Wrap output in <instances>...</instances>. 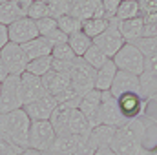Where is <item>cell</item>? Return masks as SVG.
<instances>
[{
  "mask_svg": "<svg viewBox=\"0 0 157 155\" xmlns=\"http://www.w3.org/2000/svg\"><path fill=\"white\" fill-rule=\"evenodd\" d=\"M148 122L146 117L130 119L124 126L117 128L110 150L117 155H144Z\"/></svg>",
  "mask_w": 157,
  "mask_h": 155,
  "instance_id": "6da1fadb",
  "label": "cell"
},
{
  "mask_svg": "<svg viewBox=\"0 0 157 155\" xmlns=\"http://www.w3.org/2000/svg\"><path fill=\"white\" fill-rule=\"evenodd\" d=\"M4 2H9V0H0V4H4Z\"/></svg>",
  "mask_w": 157,
  "mask_h": 155,
  "instance_id": "816d5d0a",
  "label": "cell"
},
{
  "mask_svg": "<svg viewBox=\"0 0 157 155\" xmlns=\"http://www.w3.org/2000/svg\"><path fill=\"white\" fill-rule=\"evenodd\" d=\"M117 66L113 64V60L110 59L102 68H99L97 71H95V89H99V91H110V88H112V82H113V78L117 75Z\"/></svg>",
  "mask_w": 157,
  "mask_h": 155,
  "instance_id": "44dd1931",
  "label": "cell"
},
{
  "mask_svg": "<svg viewBox=\"0 0 157 155\" xmlns=\"http://www.w3.org/2000/svg\"><path fill=\"white\" fill-rule=\"evenodd\" d=\"M48 6H49V11H51L53 18L70 15V2L68 0H48Z\"/></svg>",
  "mask_w": 157,
  "mask_h": 155,
  "instance_id": "d590c367",
  "label": "cell"
},
{
  "mask_svg": "<svg viewBox=\"0 0 157 155\" xmlns=\"http://www.w3.org/2000/svg\"><path fill=\"white\" fill-rule=\"evenodd\" d=\"M0 59L7 70L9 75H22L28 68V57L24 53V49L20 47V44H13V42H7L2 49H0Z\"/></svg>",
  "mask_w": 157,
  "mask_h": 155,
  "instance_id": "ba28073f",
  "label": "cell"
},
{
  "mask_svg": "<svg viewBox=\"0 0 157 155\" xmlns=\"http://www.w3.org/2000/svg\"><path fill=\"white\" fill-rule=\"evenodd\" d=\"M29 128L31 119L24 112V108L9 113H0V137L22 150L29 148Z\"/></svg>",
  "mask_w": 157,
  "mask_h": 155,
  "instance_id": "7a4b0ae2",
  "label": "cell"
},
{
  "mask_svg": "<svg viewBox=\"0 0 157 155\" xmlns=\"http://www.w3.org/2000/svg\"><path fill=\"white\" fill-rule=\"evenodd\" d=\"M15 2H17V4H18V6H20V7H22V9H24L26 13H28L29 6H31V4H33L35 0H15Z\"/></svg>",
  "mask_w": 157,
  "mask_h": 155,
  "instance_id": "ee69618b",
  "label": "cell"
},
{
  "mask_svg": "<svg viewBox=\"0 0 157 155\" xmlns=\"http://www.w3.org/2000/svg\"><path fill=\"white\" fill-rule=\"evenodd\" d=\"M71 112H73L71 108L62 106V104H59L55 108L53 115L49 117V122H51L57 135H71L70 133V115H71Z\"/></svg>",
  "mask_w": 157,
  "mask_h": 155,
  "instance_id": "ffe728a7",
  "label": "cell"
},
{
  "mask_svg": "<svg viewBox=\"0 0 157 155\" xmlns=\"http://www.w3.org/2000/svg\"><path fill=\"white\" fill-rule=\"evenodd\" d=\"M90 131H91V124L88 122V119L78 110H73L71 115H70V133L71 135H78L82 139H88Z\"/></svg>",
  "mask_w": 157,
  "mask_h": 155,
  "instance_id": "d4e9b609",
  "label": "cell"
},
{
  "mask_svg": "<svg viewBox=\"0 0 157 155\" xmlns=\"http://www.w3.org/2000/svg\"><path fill=\"white\" fill-rule=\"evenodd\" d=\"M110 93L115 99H119L124 93H141V78H139V75L126 73V71H117V75L112 82Z\"/></svg>",
  "mask_w": 157,
  "mask_h": 155,
  "instance_id": "5bb4252c",
  "label": "cell"
},
{
  "mask_svg": "<svg viewBox=\"0 0 157 155\" xmlns=\"http://www.w3.org/2000/svg\"><path fill=\"white\" fill-rule=\"evenodd\" d=\"M150 119H152V120H154V122H155V124H157V113H155V115H154V117H150Z\"/></svg>",
  "mask_w": 157,
  "mask_h": 155,
  "instance_id": "f907efd6",
  "label": "cell"
},
{
  "mask_svg": "<svg viewBox=\"0 0 157 155\" xmlns=\"http://www.w3.org/2000/svg\"><path fill=\"white\" fill-rule=\"evenodd\" d=\"M95 155H117V153H113L110 148H101V150L95 152Z\"/></svg>",
  "mask_w": 157,
  "mask_h": 155,
  "instance_id": "7dc6e473",
  "label": "cell"
},
{
  "mask_svg": "<svg viewBox=\"0 0 157 155\" xmlns=\"http://www.w3.org/2000/svg\"><path fill=\"white\" fill-rule=\"evenodd\" d=\"M57 133L49 120H31L29 128V148L37 152H46L51 148Z\"/></svg>",
  "mask_w": 157,
  "mask_h": 155,
  "instance_id": "52a82bcc",
  "label": "cell"
},
{
  "mask_svg": "<svg viewBox=\"0 0 157 155\" xmlns=\"http://www.w3.org/2000/svg\"><path fill=\"white\" fill-rule=\"evenodd\" d=\"M119 110L124 115L126 120L130 119H139V117H146L148 113V102L143 99L141 93H124L117 99Z\"/></svg>",
  "mask_w": 157,
  "mask_h": 155,
  "instance_id": "30bf717a",
  "label": "cell"
},
{
  "mask_svg": "<svg viewBox=\"0 0 157 155\" xmlns=\"http://www.w3.org/2000/svg\"><path fill=\"white\" fill-rule=\"evenodd\" d=\"M128 120L121 113L117 104V99L110 93V91H102V99H101V108H99V117H97V126L104 124V126H112V128H121L124 126Z\"/></svg>",
  "mask_w": 157,
  "mask_h": 155,
  "instance_id": "5b68a950",
  "label": "cell"
},
{
  "mask_svg": "<svg viewBox=\"0 0 157 155\" xmlns=\"http://www.w3.org/2000/svg\"><path fill=\"white\" fill-rule=\"evenodd\" d=\"M26 17V11L15 2V0H9V2H4L0 4V24L2 26H11L13 22L20 20Z\"/></svg>",
  "mask_w": 157,
  "mask_h": 155,
  "instance_id": "cb8c5ba5",
  "label": "cell"
},
{
  "mask_svg": "<svg viewBox=\"0 0 157 155\" xmlns=\"http://www.w3.org/2000/svg\"><path fill=\"white\" fill-rule=\"evenodd\" d=\"M141 78V95L150 104L157 102V59L144 60V71L139 75Z\"/></svg>",
  "mask_w": 157,
  "mask_h": 155,
  "instance_id": "8fae6325",
  "label": "cell"
},
{
  "mask_svg": "<svg viewBox=\"0 0 157 155\" xmlns=\"http://www.w3.org/2000/svg\"><path fill=\"white\" fill-rule=\"evenodd\" d=\"M51 57L55 59V60H64V62H75L78 57L73 53V49L68 46V42L66 44H59V46H53V49H51Z\"/></svg>",
  "mask_w": 157,
  "mask_h": 155,
  "instance_id": "d6a6232c",
  "label": "cell"
},
{
  "mask_svg": "<svg viewBox=\"0 0 157 155\" xmlns=\"http://www.w3.org/2000/svg\"><path fill=\"white\" fill-rule=\"evenodd\" d=\"M148 119H150V117H148ZM150 120H152V119H150ZM152 122H154V120H152ZM154 126L157 128V124H155V122H154ZM144 155H157V144L154 146V148H146V152H144Z\"/></svg>",
  "mask_w": 157,
  "mask_h": 155,
  "instance_id": "bcb514c9",
  "label": "cell"
},
{
  "mask_svg": "<svg viewBox=\"0 0 157 155\" xmlns=\"http://www.w3.org/2000/svg\"><path fill=\"white\" fill-rule=\"evenodd\" d=\"M117 28H119L121 37L124 39V42H133V40L143 37L144 20H143V17H135V18H128V20H119Z\"/></svg>",
  "mask_w": 157,
  "mask_h": 155,
  "instance_id": "d6986e66",
  "label": "cell"
},
{
  "mask_svg": "<svg viewBox=\"0 0 157 155\" xmlns=\"http://www.w3.org/2000/svg\"><path fill=\"white\" fill-rule=\"evenodd\" d=\"M143 37H157V20H154V22H146V24H144Z\"/></svg>",
  "mask_w": 157,
  "mask_h": 155,
  "instance_id": "b9f144b4",
  "label": "cell"
},
{
  "mask_svg": "<svg viewBox=\"0 0 157 155\" xmlns=\"http://www.w3.org/2000/svg\"><path fill=\"white\" fill-rule=\"evenodd\" d=\"M84 141L86 139H82L78 135H57L49 150L57 152V153H62V155H73V152L77 150Z\"/></svg>",
  "mask_w": 157,
  "mask_h": 155,
  "instance_id": "603a6c76",
  "label": "cell"
},
{
  "mask_svg": "<svg viewBox=\"0 0 157 155\" xmlns=\"http://www.w3.org/2000/svg\"><path fill=\"white\" fill-rule=\"evenodd\" d=\"M51 64H53V57H51V55H49V57H40V59H35V60H29V62H28L26 71L42 78L46 73L51 71Z\"/></svg>",
  "mask_w": 157,
  "mask_h": 155,
  "instance_id": "4dcf8cb0",
  "label": "cell"
},
{
  "mask_svg": "<svg viewBox=\"0 0 157 155\" xmlns=\"http://www.w3.org/2000/svg\"><path fill=\"white\" fill-rule=\"evenodd\" d=\"M26 17H29L31 20H40V18L51 17V11H49V6H48V2H40V0H35V2L29 6V9H28Z\"/></svg>",
  "mask_w": 157,
  "mask_h": 155,
  "instance_id": "836d02e7",
  "label": "cell"
},
{
  "mask_svg": "<svg viewBox=\"0 0 157 155\" xmlns=\"http://www.w3.org/2000/svg\"><path fill=\"white\" fill-rule=\"evenodd\" d=\"M20 47L24 49L28 60H35V59H40V57H49L51 55V49H53V46L44 39V37H37V39L22 44Z\"/></svg>",
  "mask_w": 157,
  "mask_h": 155,
  "instance_id": "7402d4cb",
  "label": "cell"
},
{
  "mask_svg": "<svg viewBox=\"0 0 157 155\" xmlns=\"http://www.w3.org/2000/svg\"><path fill=\"white\" fill-rule=\"evenodd\" d=\"M101 4L104 7L106 18H115V13H117L119 6H121V0H101Z\"/></svg>",
  "mask_w": 157,
  "mask_h": 155,
  "instance_id": "f35d334b",
  "label": "cell"
},
{
  "mask_svg": "<svg viewBox=\"0 0 157 155\" xmlns=\"http://www.w3.org/2000/svg\"><path fill=\"white\" fill-rule=\"evenodd\" d=\"M80 59H82V60H84L90 68H93L95 71H97L99 68H102V66L110 60V59H108V57H106V55H104L99 47H97V46H93V44H91V47H90V49H88V51H86Z\"/></svg>",
  "mask_w": 157,
  "mask_h": 155,
  "instance_id": "f1b7e54d",
  "label": "cell"
},
{
  "mask_svg": "<svg viewBox=\"0 0 157 155\" xmlns=\"http://www.w3.org/2000/svg\"><path fill=\"white\" fill-rule=\"evenodd\" d=\"M7 75H9V73H7V70H6V66H4V62H2V59H0V82L7 77Z\"/></svg>",
  "mask_w": 157,
  "mask_h": 155,
  "instance_id": "f6af8a7d",
  "label": "cell"
},
{
  "mask_svg": "<svg viewBox=\"0 0 157 155\" xmlns=\"http://www.w3.org/2000/svg\"><path fill=\"white\" fill-rule=\"evenodd\" d=\"M42 84H44L48 95L57 99L59 95H62L70 88V75H62V73H57L51 70L49 73H46L42 77Z\"/></svg>",
  "mask_w": 157,
  "mask_h": 155,
  "instance_id": "ac0fdd59",
  "label": "cell"
},
{
  "mask_svg": "<svg viewBox=\"0 0 157 155\" xmlns=\"http://www.w3.org/2000/svg\"><path fill=\"white\" fill-rule=\"evenodd\" d=\"M101 99H102V91L99 89H91L88 93L82 95L80 104H78V112L88 119V122L93 126H97V117H99V108H101Z\"/></svg>",
  "mask_w": 157,
  "mask_h": 155,
  "instance_id": "2e32d148",
  "label": "cell"
},
{
  "mask_svg": "<svg viewBox=\"0 0 157 155\" xmlns=\"http://www.w3.org/2000/svg\"><path fill=\"white\" fill-rule=\"evenodd\" d=\"M95 152H97V150H95V148H93L88 141H84V142H82V144L77 148V150L73 152V155H95Z\"/></svg>",
  "mask_w": 157,
  "mask_h": 155,
  "instance_id": "60d3db41",
  "label": "cell"
},
{
  "mask_svg": "<svg viewBox=\"0 0 157 155\" xmlns=\"http://www.w3.org/2000/svg\"><path fill=\"white\" fill-rule=\"evenodd\" d=\"M57 26H59V29L64 33V35H73V33H77L82 29V20H78L77 17H73V15H64V17H59L57 18Z\"/></svg>",
  "mask_w": 157,
  "mask_h": 155,
  "instance_id": "1f68e13d",
  "label": "cell"
},
{
  "mask_svg": "<svg viewBox=\"0 0 157 155\" xmlns=\"http://www.w3.org/2000/svg\"><path fill=\"white\" fill-rule=\"evenodd\" d=\"M40 155H62V153H57V152H51V150H46V152H40Z\"/></svg>",
  "mask_w": 157,
  "mask_h": 155,
  "instance_id": "681fc988",
  "label": "cell"
},
{
  "mask_svg": "<svg viewBox=\"0 0 157 155\" xmlns=\"http://www.w3.org/2000/svg\"><path fill=\"white\" fill-rule=\"evenodd\" d=\"M24 108L22 88L18 75H7L0 82V113H9Z\"/></svg>",
  "mask_w": 157,
  "mask_h": 155,
  "instance_id": "3957f363",
  "label": "cell"
},
{
  "mask_svg": "<svg viewBox=\"0 0 157 155\" xmlns=\"http://www.w3.org/2000/svg\"><path fill=\"white\" fill-rule=\"evenodd\" d=\"M135 17H141L139 0H121L115 18L117 20H128V18H135Z\"/></svg>",
  "mask_w": 157,
  "mask_h": 155,
  "instance_id": "f546056e",
  "label": "cell"
},
{
  "mask_svg": "<svg viewBox=\"0 0 157 155\" xmlns=\"http://www.w3.org/2000/svg\"><path fill=\"white\" fill-rule=\"evenodd\" d=\"M24 152L22 148L11 144L9 141H6L4 137H0V155H20Z\"/></svg>",
  "mask_w": 157,
  "mask_h": 155,
  "instance_id": "74e56055",
  "label": "cell"
},
{
  "mask_svg": "<svg viewBox=\"0 0 157 155\" xmlns=\"http://www.w3.org/2000/svg\"><path fill=\"white\" fill-rule=\"evenodd\" d=\"M130 44H133L143 53L144 60L146 59H157V37H141V39L133 40Z\"/></svg>",
  "mask_w": 157,
  "mask_h": 155,
  "instance_id": "83f0119b",
  "label": "cell"
},
{
  "mask_svg": "<svg viewBox=\"0 0 157 155\" xmlns=\"http://www.w3.org/2000/svg\"><path fill=\"white\" fill-rule=\"evenodd\" d=\"M117 128H112V126H104V124H99V126H93L90 135H88V142L95 148V150H101V148H110L112 146V141H113V135H115Z\"/></svg>",
  "mask_w": 157,
  "mask_h": 155,
  "instance_id": "e0dca14e",
  "label": "cell"
},
{
  "mask_svg": "<svg viewBox=\"0 0 157 155\" xmlns=\"http://www.w3.org/2000/svg\"><path fill=\"white\" fill-rule=\"evenodd\" d=\"M113 64L117 66L119 71H126V73H133V75H141L144 71V57L143 53L130 42H126L117 55L112 59Z\"/></svg>",
  "mask_w": 157,
  "mask_h": 155,
  "instance_id": "277c9868",
  "label": "cell"
},
{
  "mask_svg": "<svg viewBox=\"0 0 157 155\" xmlns=\"http://www.w3.org/2000/svg\"><path fill=\"white\" fill-rule=\"evenodd\" d=\"M139 7L144 24L157 20V0H139Z\"/></svg>",
  "mask_w": 157,
  "mask_h": 155,
  "instance_id": "e575fe53",
  "label": "cell"
},
{
  "mask_svg": "<svg viewBox=\"0 0 157 155\" xmlns=\"http://www.w3.org/2000/svg\"><path fill=\"white\" fill-rule=\"evenodd\" d=\"M59 106L57 99L51 97V95H46L35 102H29L24 106V112L28 113V117L31 120H49V117L53 115L55 108Z\"/></svg>",
  "mask_w": 157,
  "mask_h": 155,
  "instance_id": "9a60e30c",
  "label": "cell"
},
{
  "mask_svg": "<svg viewBox=\"0 0 157 155\" xmlns=\"http://www.w3.org/2000/svg\"><path fill=\"white\" fill-rule=\"evenodd\" d=\"M20 155H40V152H37V150H31V148H26V150H24Z\"/></svg>",
  "mask_w": 157,
  "mask_h": 155,
  "instance_id": "c3c4849f",
  "label": "cell"
},
{
  "mask_svg": "<svg viewBox=\"0 0 157 155\" xmlns=\"http://www.w3.org/2000/svg\"><path fill=\"white\" fill-rule=\"evenodd\" d=\"M91 44H93V40L90 39L88 35H84L82 31H77V33H73V35L68 37V46L73 49V53L77 55L78 59L91 47Z\"/></svg>",
  "mask_w": 157,
  "mask_h": 155,
  "instance_id": "4316f807",
  "label": "cell"
},
{
  "mask_svg": "<svg viewBox=\"0 0 157 155\" xmlns=\"http://www.w3.org/2000/svg\"><path fill=\"white\" fill-rule=\"evenodd\" d=\"M117 18H110V26L104 33H101L97 39H93V46H97L108 59H113L117 55V51L126 44L124 39L121 37L117 28Z\"/></svg>",
  "mask_w": 157,
  "mask_h": 155,
  "instance_id": "9c48e42d",
  "label": "cell"
},
{
  "mask_svg": "<svg viewBox=\"0 0 157 155\" xmlns=\"http://www.w3.org/2000/svg\"><path fill=\"white\" fill-rule=\"evenodd\" d=\"M37 24V29H39V37H48L53 29H57V18L53 17H46V18H40V20H35Z\"/></svg>",
  "mask_w": 157,
  "mask_h": 155,
  "instance_id": "8d00e7d4",
  "label": "cell"
},
{
  "mask_svg": "<svg viewBox=\"0 0 157 155\" xmlns=\"http://www.w3.org/2000/svg\"><path fill=\"white\" fill-rule=\"evenodd\" d=\"M9 42V37H7V28L0 24V49Z\"/></svg>",
  "mask_w": 157,
  "mask_h": 155,
  "instance_id": "7bdbcfd3",
  "label": "cell"
},
{
  "mask_svg": "<svg viewBox=\"0 0 157 155\" xmlns=\"http://www.w3.org/2000/svg\"><path fill=\"white\" fill-rule=\"evenodd\" d=\"M44 39L48 40L51 46H59V44H66V42H68V35H64V33L57 28V29H53L48 37H44Z\"/></svg>",
  "mask_w": 157,
  "mask_h": 155,
  "instance_id": "ab89813d",
  "label": "cell"
},
{
  "mask_svg": "<svg viewBox=\"0 0 157 155\" xmlns=\"http://www.w3.org/2000/svg\"><path fill=\"white\" fill-rule=\"evenodd\" d=\"M110 26V18H88V20H82V33L88 35L90 39H97L101 33H104Z\"/></svg>",
  "mask_w": 157,
  "mask_h": 155,
  "instance_id": "484cf974",
  "label": "cell"
},
{
  "mask_svg": "<svg viewBox=\"0 0 157 155\" xmlns=\"http://www.w3.org/2000/svg\"><path fill=\"white\" fill-rule=\"evenodd\" d=\"M95 70L90 68L82 59H77L70 71V86L82 97L84 93L95 89Z\"/></svg>",
  "mask_w": 157,
  "mask_h": 155,
  "instance_id": "8992f818",
  "label": "cell"
},
{
  "mask_svg": "<svg viewBox=\"0 0 157 155\" xmlns=\"http://www.w3.org/2000/svg\"><path fill=\"white\" fill-rule=\"evenodd\" d=\"M7 37H9V42L20 44V46L29 42V40L37 39L39 37V29H37L35 20H31L29 17H24V18L13 22L11 26H7Z\"/></svg>",
  "mask_w": 157,
  "mask_h": 155,
  "instance_id": "7c38bea8",
  "label": "cell"
},
{
  "mask_svg": "<svg viewBox=\"0 0 157 155\" xmlns=\"http://www.w3.org/2000/svg\"><path fill=\"white\" fill-rule=\"evenodd\" d=\"M40 2H48V0H40Z\"/></svg>",
  "mask_w": 157,
  "mask_h": 155,
  "instance_id": "f5cc1de1",
  "label": "cell"
},
{
  "mask_svg": "<svg viewBox=\"0 0 157 155\" xmlns=\"http://www.w3.org/2000/svg\"><path fill=\"white\" fill-rule=\"evenodd\" d=\"M20 88H22V99H24V106L29 104V102H35L42 97L48 95L44 84H42V78L37 75H31L28 71H24L20 75Z\"/></svg>",
  "mask_w": 157,
  "mask_h": 155,
  "instance_id": "4fadbf2b",
  "label": "cell"
}]
</instances>
